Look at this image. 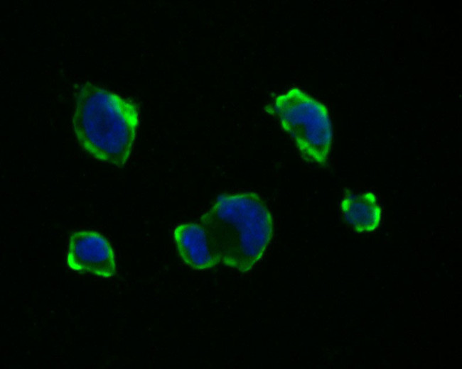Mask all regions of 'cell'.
Returning <instances> with one entry per match:
<instances>
[{"mask_svg":"<svg viewBox=\"0 0 462 369\" xmlns=\"http://www.w3.org/2000/svg\"><path fill=\"white\" fill-rule=\"evenodd\" d=\"M200 223L219 263L241 272L262 259L273 235L272 214L254 192L220 195Z\"/></svg>","mask_w":462,"mask_h":369,"instance_id":"cell-1","label":"cell"},{"mask_svg":"<svg viewBox=\"0 0 462 369\" xmlns=\"http://www.w3.org/2000/svg\"><path fill=\"white\" fill-rule=\"evenodd\" d=\"M74 96L72 127L79 145L96 160L123 167L136 137L137 104L88 81L75 88Z\"/></svg>","mask_w":462,"mask_h":369,"instance_id":"cell-2","label":"cell"},{"mask_svg":"<svg viewBox=\"0 0 462 369\" xmlns=\"http://www.w3.org/2000/svg\"><path fill=\"white\" fill-rule=\"evenodd\" d=\"M279 118L306 161L324 166L333 142V128L326 106L299 87L278 95L268 109Z\"/></svg>","mask_w":462,"mask_h":369,"instance_id":"cell-3","label":"cell"},{"mask_svg":"<svg viewBox=\"0 0 462 369\" xmlns=\"http://www.w3.org/2000/svg\"><path fill=\"white\" fill-rule=\"evenodd\" d=\"M67 265L72 270L112 277L117 271L114 250L101 233L89 230L72 233L68 239Z\"/></svg>","mask_w":462,"mask_h":369,"instance_id":"cell-4","label":"cell"},{"mask_svg":"<svg viewBox=\"0 0 462 369\" xmlns=\"http://www.w3.org/2000/svg\"><path fill=\"white\" fill-rule=\"evenodd\" d=\"M173 236L181 259L190 268L206 270L219 264L200 223L180 224L174 228Z\"/></svg>","mask_w":462,"mask_h":369,"instance_id":"cell-5","label":"cell"},{"mask_svg":"<svg viewBox=\"0 0 462 369\" xmlns=\"http://www.w3.org/2000/svg\"><path fill=\"white\" fill-rule=\"evenodd\" d=\"M345 221L358 233H369L379 226L382 211L372 192L355 194L346 190L340 203Z\"/></svg>","mask_w":462,"mask_h":369,"instance_id":"cell-6","label":"cell"}]
</instances>
